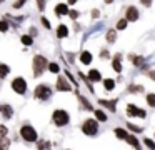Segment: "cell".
<instances>
[{
    "instance_id": "14",
    "label": "cell",
    "mask_w": 155,
    "mask_h": 150,
    "mask_svg": "<svg viewBox=\"0 0 155 150\" xmlns=\"http://www.w3.org/2000/svg\"><path fill=\"white\" fill-rule=\"evenodd\" d=\"M80 60H82V63H90V62H92L90 52H84V53L80 55Z\"/></svg>"
},
{
    "instance_id": "4",
    "label": "cell",
    "mask_w": 155,
    "mask_h": 150,
    "mask_svg": "<svg viewBox=\"0 0 155 150\" xmlns=\"http://www.w3.org/2000/svg\"><path fill=\"white\" fill-rule=\"evenodd\" d=\"M82 130H84L87 135H95V133H97V130H98L97 122H95V120H85V123H84V127H82Z\"/></svg>"
},
{
    "instance_id": "11",
    "label": "cell",
    "mask_w": 155,
    "mask_h": 150,
    "mask_svg": "<svg viewBox=\"0 0 155 150\" xmlns=\"http://www.w3.org/2000/svg\"><path fill=\"white\" fill-rule=\"evenodd\" d=\"M55 13L57 15H65V13H68V8L65 3H60V5H57V8H55Z\"/></svg>"
},
{
    "instance_id": "8",
    "label": "cell",
    "mask_w": 155,
    "mask_h": 150,
    "mask_svg": "<svg viewBox=\"0 0 155 150\" xmlns=\"http://www.w3.org/2000/svg\"><path fill=\"white\" fill-rule=\"evenodd\" d=\"M57 90H64V92H68V90H70V87H68V83L65 82L64 77H58L57 78Z\"/></svg>"
},
{
    "instance_id": "28",
    "label": "cell",
    "mask_w": 155,
    "mask_h": 150,
    "mask_svg": "<svg viewBox=\"0 0 155 150\" xmlns=\"http://www.w3.org/2000/svg\"><path fill=\"white\" fill-rule=\"evenodd\" d=\"M48 70L54 72V73H57L58 72V65H57V63H50V65H48Z\"/></svg>"
},
{
    "instance_id": "29",
    "label": "cell",
    "mask_w": 155,
    "mask_h": 150,
    "mask_svg": "<svg viewBox=\"0 0 155 150\" xmlns=\"http://www.w3.org/2000/svg\"><path fill=\"white\" fill-rule=\"evenodd\" d=\"M127 127H128V128H130V130H132V132H140V130H142V128H140V127H137V125H132V123H128V125H127Z\"/></svg>"
},
{
    "instance_id": "1",
    "label": "cell",
    "mask_w": 155,
    "mask_h": 150,
    "mask_svg": "<svg viewBox=\"0 0 155 150\" xmlns=\"http://www.w3.org/2000/svg\"><path fill=\"white\" fill-rule=\"evenodd\" d=\"M45 67H47V60L44 58V57H40V55H37L34 58V72H35V75H42V72L45 70Z\"/></svg>"
},
{
    "instance_id": "17",
    "label": "cell",
    "mask_w": 155,
    "mask_h": 150,
    "mask_svg": "<svg viewBox=\"0 0 155 150\" xmlns=\"http://www.w3.org/2000/svg\"><path fill=\"white\" fill-rule=\"evenodd\" d=\"M104 85H105V88H107V90H112V88H115V82H114L112 78H107V80L104 82Z\"/></svg>"
},
{
    "instance_id": "6",
    "label": "cell",
    "mask_w": 155,
    "mask_h": 150,
    "mask_svg": "<svg viewBox=\"0 0 155 150\" xmlns=\"http://www.w3.org/2000/svg\"><path fill=\"white\" fill-rule=\"evenodd\" d=\"M35 97H37V98L45 100V98H48V97H50V90H48L45 85H38L37 90H35Z\"/></svg>"
},
{
    "instance_id": "23",
    "label": "cell",
    "mask_w": 155,
    "mask_h": 150,
    "mask_svg": "<svg viewBox=\"0 0 155 150\" xmlns=\"http://www.w3.org/2000/svg\"><path fill=\"white\" fill-rule=\"evenodd\" d=\"M22 43H24V45H32V37L24 35V37H22Z\"/></svg>"
},
{
    "instance_id": "25",
    "label": "cell",
    "mask_w": 155,
    "mask_h": 150,
    "mask_svg": "<svg viewBox=\"0 0 155 150\" xmlns=\"http://www.w3.org/2000/svg\"><path fill=\"white\" fill-rule=\"evenodd\" d=\"M7 30H8V23L2 20V22H0V32H7Z\"/></svg>"
},
{
    "instance_id": "35",
    "label": "cell",
    "mask_w": 155,
    "mask_h": 150,
    "mask_svg": "<svg viewBox=\"0 0 155 150\" xmlns=\"http://www.w3.org/2000/svg\"><path fill=\"white\" fill-rule=\"evenodd\" d=\"M68 15H70L72 18H77V17H78V12H75V10H72V12H68Z\"/></svg>"
},
{
    "instance_id": "27",
    "label": "cell",
    "mask_w": 155,
    "mask_h": 150,
    "mask_svg": "<svg viewBox=\"0 0 155 150\" xmlns=\"http://www.w3.org/2000/svg\"><path fill=\"white\" fill-rule=\"evenodd\" d=\"M125 27H127V20H125V18H124V20H118L117 28H120V30H122V28H125Z\"/></svg>"
},
{
    "instance_id": "31",
    "label": "cell",
    "mask_w": 155,
    "mask_h": 150,
    "mask_svg": "<svg viewBox=\"0 0 155 150\" xmlns=\"http://www.w3.org/2000/svg\"><path fill=\"white\" fill-rule=\"evenodd\" d=\"M8 145H10V142H8V140H2V142H0V148H5V147H8Z\"/></svg>"
},
{
    "instance_id": "36",
    "label": "cell",
    "mask_w": 155,
    "mask_h": 150,
    "mask_svg": "<svg viewBox=\"0 0 155 150\" xmlns=\"http://www.w3.org/2000/svg\"><path fill=\"white\" fill-rule=\"evenodd\" d=\"M140 2L143 3L145 7H150V5H152V0H140Z\"/></svg>"
},
{
    "instance_id": "22",
    "label": "cell",
    "mask_w": 155,
    "mask_h": 150,
    "mask_svg": "<svg viewBox=\"0 0 155 150\" xmlns=\"http://www.w3.org/2000/svg\"><path fill=\"white\" fill-rule=\"evenodd\" d=\"M115 38H117L115 32H114V30H110V32L107 33V40H108V42H115Z\"/></svg>"
},
{
    "instance_id": "39",
    "label": "cell",
    "mask_w": 155,
    "mask_h": 150,
    "mask_svg": "<svg viewBox=\"0 0 155 150\" xmlns=\"http://www.w3.org/2000/svg\"><path fill=\"white\" fill-rule=\"evenodd\" d=\"M75 2H77V0H68V3H75Z\"/></svg>"
},
{
    "instance_id": "7",
    "label": "cell",
    "mask_w": 155,
    "mask_h": 150,
    "mask_svg": "<svg viewBox=\"0 0 155 150\" xmlns=\"http://www.w3.org/2000/svg\"><path fill=\"white\" fill-rule=\"evenodd\" d=\"M127 113H128L130 117H142V118L145 117V112H143V110H142V108H137L135 105H128V107H127Z\"/></svg>"
},
{
    "instance_id": "19",
    "label": "cell",
    "mask_w": 155,
    "mask_h": 150,
    "mask_svg": "<svg viewBox=\"0 0 155 150\" xmlns=\"http://www.w3.org/2000/svg\"><path fill=\"white\" fill-rule=\"evenodd\" d=\"M147 102L150 107H155V93H148L147 95Z\"/></svg>"
},
{
    "instance_id": "40",
    "label": "cell",
    "mask_w": 155,
    "mask_h": 150,
    "mask_svg": "<svg viewBox=\"0 0 155 150\" xmlns=\"http://www.w3.org/2000/svg\"><path fill=\"white\" fill-rule=\"evenodd\" d=\"M112 2H114V0H105V3H112Z\"/></svg>"
},
{
    "instance_id": "5",
    "label": "cell",
    "mask_w": 155,
    "mask_h": 150,
    "mask_svg": "<svg viewBox=\"0 0 155 150\" xmlns=\"http://www.w3.org/2000/svg\"><path fill=\"white\" fill-rule=\"evenodd\" d=\"M12 87H14V90L17 93H24L25 90H27V85H25L24 78H15L14 82H12Z\"/></svg>"
},
{
    "instance_id": "2",
    "label": "cell",
    "mask_w": 155,
    "mask_h": 150,
    "mask_svg": "<svg viewBox=\"0 0 155 150\" xmlns=\"http://www.w3.org/2000/svg\"><path fill=\"white\" fill-rule=\"evenodd\" d=\"M20 133H22V137H24V140H27V142H35V140H37V132L28 125L22 127Z\"/></svg>"
},
{
    "instance_id": "30",
    "label": "cell",
    "mask_w": 155,
    "mask_h": 150,
    "mask_svg": "<svg viewBox=\"0 0 155 150\" xmlns=\"http://www.w3.org/2000/svg\"><path fill=\"white\" fill-rule=\"evenodd\" d=\"M5 135H7V127L0 125V137H5Z\"/></svg>"
},
{
    "instance_id": "24",
    "label": "cell",
    "mask_w": 155,
    "mask_h": 150,
    "mask_svg": "<svg viewBox=\"0 0 155 150\" xmlns=\"http://www.w3.org/2000/svg\"><path fill=\"white\" fill-rule=\"evenodd\" d=\"M112 65H114L115 72H122V65H120V62H118V60H114V62H112Z\"/></svg>"
},
{
    "instance_id": "21",
    "label": "cell",
    "mask_w": 155,
    "mask_h": 150,
    "mask_svg": "<svg viewBox=\"0 0 155 150\" xmlns=\"http://www.w3.org/2000/svg\"><path fill=\"white\" fill-rule=\"evenodd\" d=\"M95 117H97L100 122H105V120H107V115H105L104 112H100V110H97V112H95Z\"/></svg>"
},
{
    "instance_id": "33",
    "label": "cell",
    "mask_w": 155,
    "mask_h": 150,
    "mask_svg": "<svg viewBox=\"0 0 155 150\" xmlns=\"http://www.w3.org/2000/svg\"><path fill=\"white\" fill-rule=\"evenodd\" d=\"M145 145H147V147H152V148H155V143L152 142L150 138H145Z\"/></svg>"
},
{
    "instance_id": "12",
    "label": "cell",
    "mask_w": 155,
    "mask_h": 150,
    "mask_svg": "<svg viewBox=\"0 0 155 150\" xmlns=\"http://www.w3.org/2000/svg\"><path fill=\"white\" fill-rule=\"evenodd\" d=\"M67 33H68V28L65 25H60L57 28V35L60 37V38H64V37H67Z\"/></svg>"
},
{
    "instance_id": "10",
    "label": "cell",
    "mask_w": 155,
    "mask_h": 150,
    "mask_svg": "<svg viewBox=\"0 0 155 150\" xmlns=\"http://www.w3.org/2000/svg\"><path fill=\"white\" fill-rule=\"evenodd\" d=\"M88 78H90L92 82H98V80L102 78V75H100V72H98V70H90V73H88Z\"/></svg>"
},
{
    "instance_id": "18",
    "label": "cell",
    "mask_w": 155,
    "mask_h": 150,
    "mask_svg": "<svg viewBox=\"0 0 155 150\" xmlns=\"http://www.w3.org/2000/svg\"><path fill=\"white\" fill-rule=\"evenodd\" d=\"M98 102H100L102 105L108 107V108H110V110H115V102H107V100H98Z\"/></svg>"
},
{
    "instance_id": "9",
    "label": "cell",
    "mask_w": 155,
    "mask_h": 150,
    "mask_svg": "<svg viewBox=\"0 0 155 150\" xmlns=\"http://www.w3.org/2000/svg\"><path fill=\"white\" fill-rule=\"evenodd\" d=\"M127 20H138V12H137V8L135 7H130V8L127 10Z\"/></svg>"
},
{
    "instance_id": "37",
    "label": "cell",
    "mask_w": 155,
    "mask_h": 150,
    "mask_svg": "<svg viewBox=\"0 0 155 150\" xmlns=\"http://www.w3.org/2000/svg\"><path fill=\"white\" fill-rule=\"evenodd\" d=\"M92 17H94V18H97V17H98V10H94V12H92Z\"/></svg>"
},
{
    "instance_id": "15",
    "label": "cell",
    "mask_w": 155,
    "mask_h": 150,
    "mask_svg": "<svg viewBox=\"0 0 155 150\" xmlns=\"http://www.w3.org/2000/svg\"><path fill=\"white\" fill-rule=\"evenodd\" d=\"M115 135H117L118 138H127L128 133H127V130H124V128H115Z\"/></svg>"
},
{
    "instance_id": "20",
    "label": "cell",
    "mask_w": 155,
    "mask_h": 150,
    "mask_svg": "<svg viewBox=\"0 0 155 150\" xmlns=\"http://www.w3.org/2000/svg\"><path fill=\"white\" fill-rule=\"evenodd\" d=\"M127 142L130 143V145H134V147H138V140L135 138L134 135H128V137H127Z\"/></svg>"
},
{
    "instance_id": "13",
    "label": "cell",
    "mask_w": 155,
    "mask_h": 150,
    "mask_svg": "<svg viewBox=\"0 0 155 150\" xmlns=\"http://www.w3.org/2000/svg\"><path fill=\"white\" fill-rule=\"evenodd\" d=\"M0 112H2V115H4L5 118H10V117H12V108L8 105L2 107V108H0Z\"/></svg>"
},
{
    "instance_id": "16",
    "label": "cell",
    "mask_w": 155,
    "mask_h": 150,
    "mask_svg": "<svg viewBox=\"0 0 155 150\" xmlns=\"http://www.w3.org/2000/svg\"><path fill=\"white\" fill-rule=\"evenodd\" d=\"M8 72H10V68L7 65H0V78H5L8 75Z\"/></svg>"
},
{
    "instance_id": "38",
    "label": "cell",
    "mask_w": 155,
    "mask_h": 150,
    "mask_svg": "<svg viewBox=\"0 0 155 150\" xmlns=\"http://www.w3.org/2000/svg\"><path fill=\"white\" fill-rule=\"evenodd\" d=\"M150 78H153V80H155V72H150Z\"/></svg>"
},
{
    "instance_id": "3",
    "label": "cell",
    "mask_w": 155,
    "mask_h": 150,
    "mask_svg": "<svg viewBox=\"0 0 155 150\" xmlns=\"http://www.w3.org/2000/svg\"><path fill=\"white\" fill-rule=\"evenodd\" d=\"M54 122L57 123L58 127L68 123V113L65 110H55L54 112Z\"/></svg>"
},
{
    "instance_id": "32",
    "label": "cell",
    "mask_w": 155,
    "mask_h": 150,
    "mask_svg": "<svg viewBox=\"0 0 155 150\" xmlns=\"http://www.w3.org/2000/svg\"><path fill=\"white\" fill-rule=\"evenodd\" d=\"M42 23H44L45 28H50V22H48V20L45 18V17H42Z\"/></svg>"
},
{
    "instance_id": "34",
    "label": "cell",
    "mask_w": 155,
    "mask_h": 150,
    "mask_svg": "<svg viewBox=\"0 0 155 150\" xmlns=\"http://www.w3.org/2000/svg\"><path fill=\"white\" fill-rule=\"evenodd\" d=\"M37 2H38V8L44 10L45 8V2H44V0H37Z\"/></svg>"
},
{
    "instance_id": "26",
    "label": "cell",
    "mask_w": 155,
    "mask_h": 150,
    "mask_svg": "<svg viewBox=\"0 0 155 150\" xmlns=\"http://www.w3.org/2000/svg\"><path fill=\"white\" fill-rule=\"evenodd\" d=\"M130 92H138V93H140V92H143V87H140V85H132L130 87Z\"/></svg>"
}]
</instances>
